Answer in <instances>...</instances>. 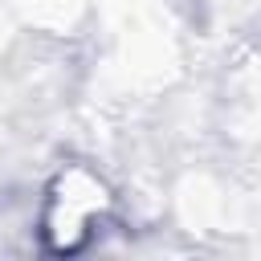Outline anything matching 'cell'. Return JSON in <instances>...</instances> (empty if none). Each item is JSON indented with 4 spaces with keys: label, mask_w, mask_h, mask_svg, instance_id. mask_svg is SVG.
<instances>
[{
    "label": "cell",
    "mask_w": 261,
    "mask_h": 261,
    "mask_svg": "<svg viewBox=\"0 0 261 261\" xmlns=\"http://www.w3.org/2000/svg\"><path fill=\"white\" fill-rule=\"evenodd\" d=\"M106 208V196H102V184L73 167V171H61L53 192H49V204H45V232L53 241V249H73L90 237L94 220L102 216Z\"/></svg>",
    "instance_id": "6da1fadb"
}]
</instances>
